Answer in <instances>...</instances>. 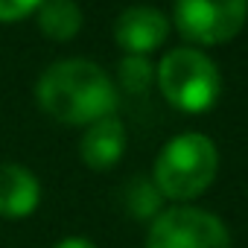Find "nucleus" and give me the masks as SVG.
Instances as JSON below:
<instances>
[{"label": "nucleus", "instance_id": "obj_1", "mask_svg": "<svg viewBox=\"0 0 248 248\" xmlns=\"http://www.w3.org/2000/svg\"><path fill=\"white\" fill-rule=\"evenodd\" d=\"M35 96L38 105L64 126H91L117 108L114 82L88 59H64L47 67L35 85Z\"/></svg>", "mask_w": 248, "mask_h": 248}, {"label": "nucleus", "instance_id": "obj_2", "mask_svg": "<svg viewBox=\"0 0 248 248\" xmlns=\"http://www.w3.org/2000/svg\"><path fill=\"white\" fill-rule=\"evenodd\" d=\"M216 170H219L216 143L199 132H184L158 152L152 184L164 199L190 202L199 199L213 184Z\"/></svg>", "mask_w": 248, "mask_h": 248}, {"label": "nucleus", "instance_id": "obj_3", "mask_svg": "<svg viewBox=\"0 0 248 248\" xmlns=\"http://www.w3.org/2000/svg\"><path fill=\"white\" fill-rule=\"evenodd\" d=\"M158 85L170 105H175L187 114H202L219 99L222 76H219V67L204 53L178 47L161 59Z\"/></svg>", "mask_w": 248, "mask_h": 248}, {"label": "nucleus", "instance_id": "obj_4", "mask_svg": "<svg viewBox=\"0 0 248 248\" xmlns=\"http://www.w3.org/2000/svg\"><path fill=\"white\" fill-rule=\"evenodd\" d=\"M146 248H231V233L216 213L175 204L152 219Z\"/></svg>", "mask_w": 248, "mask_h": 248}, {"label": "nucleus", "instance_id": "obj_5", "mask_svg": "<svg viewBox=\"0 0 248 248\" xmlns=\"http://www.w3.org/2000/svg\"><path fill=\"white\" fill-rule=\"evenodd\" d=\"M248 15V0H175V27L196 44L233 38Z\"/></svg>", "mask_w": 248, "mask_h": 248}, {"label": "nucleus", "instance_id": "obj_6", "mask_svg": "<svg viewBox=\"0 0 248 248\" xmlns=\"http://www.w3.org/2000/svg\"><path fill=\"white\" fill-rule=\"evenodd\" d=\"M170 32L167 18L155 6H129L126 12H120L114 24V38L123 50H129L132 56H143L155 47L164 44Z\"/></svg>", "mask_w": 248, "mask_h": 248}, {"label": "nucleus", "instance_id": "obj_7", "mask_svg": "<svg viewBox=\"0 0 248 248\" xmlns=\"http://www.w3.org/2000/svg\"><path fill=\"white\" fill-rule=\"evenodd\" d=\"M41 204V184L24 167L0 161V219H27Z\"/></svg>", "mask_w": 248, "mask_h": 248}, {"label": "nucleus", "instance_id": "obj_8", "mask_svg": "<svg viewBox=\"0 0 248 248\" xmlns=\"http://www.w3.org/2000/svg\"><path fill=\"white\" fill-rule=\"evenodd\" d=\"M123 152H126V129L114 114L91 123L79 140V155L85 167H91L93 172L111 170L123 158Z\"/></svg>", "mask_w": 248, "mask_h": 248}, {"label": "nucleus", "instance_id": "obj_9", "mask_svg": "<svg viewBox=\"0 0 248 248\" xmlns=\"http://www.w3.org/2000/svg\"><path fill=\"white\" fill-rule=\"evenodd\" d=\"M35 12L38 30L50 41H70L82 30V9L76 0H44Z\"/></svg>", "mask_w": 248, "mask_h": 248}, {"label": "nucleus", "instance_id": "obj_10", "mask_svg": "<svg viewBox=\"0 0 248 248\" xmlns=\"http://www.w3.org/2000/svg\"><path fill=\"white\" fill-rule=\"evenodd\" d=\"M161 193L149 178H135L126 187V207L135 219H155L161 213Z\"/></svg>", "mask_w": 248, "mask_h": 248}, {"label": "nucleus", "instance_id": "obj_11", "mask_svg": "<svg viewBox=\"0 0 248 248\" xmlns=\"http://www.w3.org/2000/svg\"><path fill=\"white\" fill-rule=\"evenodd\" d=\"M120 82L129 91H146L152 82V64L143 56H126L120 62Z\"/></svg>", "mask_w": 248, "mask_h": 248}, {"label": "nucleus", "instance_id": "obj_12", "mask_svg": "<svg viewBox=\"0 0 248 248\" xmlns=\"http://www.w3.org/2000/svg\"><path fill=\"white\" fill-rule=\"evenodd\" d=\"M44 0H0V24H12V21H24L27 15H32Z\"/></svg>", "mask_w": 248, "mask_h": 248}, {"label": "nucleus", "instance_id": "obj_13", "mask_svg": "<svg viewBox=\"0 0 248 248\" xmlns=\"http://www.w3.org/2000/svg\"><path fill=\"white\" fill-rule=\"evenodd\" d=\"M53 248H99V245L91 242V239H85V236H64V239H59Z\"/></svg>", "mask_w": 248, "mask_h": 248}]
</instances>
